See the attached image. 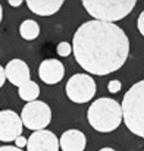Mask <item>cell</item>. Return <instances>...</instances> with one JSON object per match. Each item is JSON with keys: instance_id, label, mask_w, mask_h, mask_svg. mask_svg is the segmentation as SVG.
<instances>
[{"instance_id": "8992f818", "label": "cell", "mask_w": 144, "mask_h": 151, "mask_svg": "<svg viewBox=\"0 0 144 151\" xmlns=\"http://www.w3.org/2000/svg\"><path fill=\"white\" fill-rule=\"evenodd\" d=\"M68 99L74 103L84 104L96 96V82L88 73H75L68 79L65 87Z\"/></svg>"}, {"instance_id": "5bb4252c", "label": "cell", "mask_w": 144, "mask_h": 151, "mask_svg": "<svg viewBox=\"0 0 144 151\" xmlns=\"http://www.w3.org/2000/svg\"><path fill=\"white\" fill-rule=\"evenodd\" d=\"M19 34L24 40L27 41H33L40 35V25L33 21V19H25L21 25H19Z\"/></svg>"}, {"instance_id": "9c48e42d", "label": "cell", "mask_w": 144, "mask_h": 151, "mask_svg": "<svg viewBox=\"0 0 144 151\" xmlns=\"http://www.w3.org/2000/svg\"><path fill=\"white\" fill-rule=\"evenodd\" d=\"M38 76L47 85L59 84L65 76V66L60 60L56 59H46L38 66Z\"/></svg>"}, {"instance_id": "7a4b0ae2", "label": "cell", "mask_w": 144, "mask_h": 151, "mask_svg": "<svg viewBox=\"0 0 144 151\" xmlns=\"http://www.w3.org/2000/svg\"><path fill=\"white\" fill-rule=\"evenodd\" d=\"M88 123L93 129L101 134L112 132L119 128L122 122V109L121 104L113 99L103 97L98 99L88 107L87 111Z\"/></svg>"}, {"instance_id": "ac0fdd59", "label": "cell", "mask_w": 144, "mask_h": 151, "mask_svg": "<svg viewBox=\"0 0 144 151\" xmlns=\"http://www.w3.org/2000/svg\"><path fill=\"white\" fill-rule=\"evenodd\" d=\"M15 147H16V148H21V150H22L24 147H27V138H24L22 135L18 137V138L15 139Z\"/></svg>"}, {"instance_id": "7402d4cb", "label": "cell", "mask_w": 144, "mask_h": 151, "mask_svg": "<svg viewBox=\"0 0 144 151\" xmlns=\"http://www.w3.org/2000/svg\"><path fill=\"white\" fill-rule=\"evenodd\" d=\"M98 151H115L113 148H110V147H104V148H100Z\"/></svg>"}, {"instance_id": "44dd1931", "label": "cell", "mask_w": 144, "mask_h": 151, "mask_svg": "<svg viewBox=\"0 0 144 151\" xmlns=\"http://www.w3.org/2000/svg\"><path fill=\"white\" fill-rule=\"evenodd\" d=\"M9 4H10L12 7H19V6L22 4V1H21V0H10Z\"/></svg>"}, {"instance_id": "d6986e66", "label": "cell", "mask_w": 144, "mask_h": 151, "mask_svg": "<svg viewBox=\"0 0 144 151\" xmlns=\"http://www.w3.org/2000/svg\"><path fill=\"white\" fill-rule=\"evenodd\" d=\"M4 82H6V75H4V68L0 65V88L4 85Z\"/></svg>"}, {"instance_id": "30bf717a", "label": "cell", "mask_w": 144, "mask_h": 151, "mask_svg": "<svg viewBox=\"0 0 144 151\" xmlns=\"http://www.w3.org/2000/svg\"><path fill=\"white\" fill-rule=\"evenodd\" d=\"M4 75H6V79H9V82L18 88L24 85L25 82L31 81L30 68L21 59H12L4 68Z\"/></svg>"}, {"instance_id": "ba28073f", "label": "cell", "mask_w": 144, "mask_h": 151, "mask_svg": "<svg viewBox=\"0 0 144 151\" xmlns=\"http://www.w3.org/2000/svg\"><path fill=\"white\" fill-rule=\"evenodd\" d=\"M27 151H59V139L50 131H35L27 139Z\"/></svg>"}, {"instance_id": "5b68a950", "label": "cell", "mask_w": 144, "mask_h": 151, "mask_svg": "<svg viewBox=\"0 0 144 151\" xmlns=\"http://www.w3.org/2000/svg\"><path fill=\"white\" fill-rule=\"evenodd\" d=\"M19 117L25 128L31 131H43L51 122V109L44 101H31L24 106Z\"/></svg>"}, {"instance_id": "8fae6325", "label": "cell", "mask_w": 144, "mask_h": 151, "mask_svg": "<svg viewBox=\"0 0 144 151\" xmlns=\"http://www.w3.org/2000/svg\"><path fill=\"white\" fill-rule=\"evenodd\" d=\"M85 145H87V138L78 129L65 131L59 139V148L62 151H84Z\"/></svg>"}, {"instance_id": "52a82bcc", "label": "cell", "mask_w": 144, "mask_h": 151, "mask_svg": "<svg viewBox=\"0 0 144 151\" xmlns=\"http://www.w3.org/2000/svg\"><path fill=\"white\" fill-rule=\"evenodd\" d=\"M22 120L19 114L13 110L0 111V141L12 142L22 135Z\"/></svg>"}, {"instance_id": "ffe728a7", "label": "cell", "mask_w": 144, "mask_h": 151, "mask_svg": "<svg viewBox=\"0 0 144 151\" xmlns=\"http://www.w3.org/2000/svg\"><path fill=\"white\" fill-rule=\"evenodd\" d=\"M0 151H22L21 148H16L13 145H1L0 147Z\"/></svg>"}, {"instance_id": "7c38bea8", "label": "cell", "mask_w": 144, "mask_h": 151, "mask_svg": "<svg viewBox=\"0 0 144 151\" xmlns=\"http://www.w3.org/2000/svg\"><path fill=\"white\" fill-rule=\"evenodd\" d=\"M27 6L33 13L38 16H51L60 10L63 1L62 0H28Z\"/></svg>"}, {"instance_id": "6da1fadb", "label": "cell", "mask_w": 144, "mask_h": 151, "mask_svg": "<svg viewBox=\"0 0 144 151\" xmlns=\"http://www.w3.org/2000/svg\"><path fill=\"white\" fill-rule=\"evenodd\" d=\"M72 51L77 63L91 75H109L119 70L130 56V40L115 24L87 21L75 31Z\"/></svg>"}, {"instance_id": "603a6c76", "label": "cell", "mask_w": 144, "mask_h": 151, "mask_svg": "<svg viewBox=\"0 0 144 151\" xmlns=\"http://www.w3.org/2000/svg\"><path fill=\"white\" fill-rule=\"evenodd\" d=\"M1 19H3V7L0 4V22H1Z\"/></svg>"}, {"instance_id": "2e32d148", "label": "cell", "mask_w": 144, "mask_h": 151, "mask_svg": "<svg viewBox=\"0 0 144 151\" xmlns=\"http://www.w3.org/2000/svg\"><path fill=\"white\" fill-rule=\"evenodd\" d=\"M121 88H122V84H121V81H118V79H113V81H110V82L107 84V91H109L110 94L119 93Z\"/></svg>"}, {"instance_id": "4fadbf2b", "label": "cell", "mask_w": 144, "mask_h": 151, "mask_svg": "<svg viewBox=\"0 0 144 151\" xmlns=\"http://www.w3.org/2000/svg\"><path fill=\"white\" fill-rule=\"evenodd\" d=\"M18 96L27 103H31V101H35L40 96V87L37 82L34 81H28L25 82L24 85H21L18 88Z\"/></svg>"}, {"instance_id": "277c9868", "label": "cell", "mask_w": 144, "mask_h": 151, "mask_svg": "<svg viewBox=\"0 0 144 151\" xmlns=\"http://www.w3.org/2000/svg\"><path fill=\"white\" fill-rule=\"evenodd\" d=\"M135 0H84L82 6L94 21L115 24L128 16L135 7Z\"/></svg>"}, {"instance_id": "e0dca14e", "label": "cell", "mask_w": 144, "mask_h": 151, "mask_svg": "<svg viewBox=\"0 0 144 151\" xmlns=\"http://www.w3.org/2000/svg\"><path fill=\"white\" fill-rule=\"evenodd\" d=\"M137 28H138L140 34L144 37V10L140 13V16H138V19H137Z\"/></svg>"}, {"instance_id": "3957f363", "label": "cell", "mask_w": 144, "mask_h": 151, "mask_svg": "<svg viewBox=\"0 0 144 151\" xmlns=\"http://www.w3.org/2000/svg\"><path fill=\"white\" fill-rule=\"evenodd\" d=\"M122 120L137 137L144 138V79L135 82L124 96Z\"/></svg>"}, {"instance_id": "9a60e30c", "label": "cell", "mask_w": 144, "mask_h": 151, "mask_svg": "<svg viewBox=\"0 0 144 151\" xmlns=\"http://www.w3.org/2000/svg\"><path fill=\"white\" fill-rule=\"evenodd\" d=\"M57 54L60 56V57H68L69 54H71V51H72V46L68 43V41H60L59 44H57Z\"/></svg>"}]
</instances>
